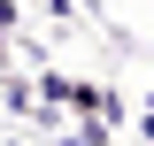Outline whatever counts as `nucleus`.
Listing matches in <instances>:
<instances>
[{"label": "nucleus", "instance_id": "f03ea898", "mask_svg": "<svg viewBox=\"0 0 154 146\" xmlns=\"http://www.w3.org/2000/svg\"><path fill=\"white\" fill-rule=\"evenodd\" d=\"M0 62H8V31H0Z\"/></svg>", "mask_w": 154, "mask_h": 146}, {"label": "nucleus", "instance_id": "f257e3e1", "mask_svg": "<svg viewBox=\"0 0 154 146\" xmlns=\"http://www.w3.org/2000/svg\"><path fill=\"white\" fill-rule=\"evenodd\" d=\"M16 16H23V8H16V0H0V31H16Z\"/></svg>", "mask_w": 154, "mask_h": 146}]
</instances>
